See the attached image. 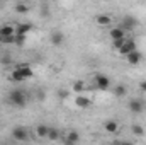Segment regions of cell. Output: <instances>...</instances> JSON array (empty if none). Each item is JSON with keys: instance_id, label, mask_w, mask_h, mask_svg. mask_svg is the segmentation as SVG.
Returning <instances> with one entry per match:
<instances>
[{"instance_id": "cell-1", "label": "cell", "mask_w": 146, "mask_h": 145, "mask_svg": "<svg viewBox=\"0 0 146 145\" xmlns=\"http://www.w3.org/2000/svg\"><path fill=\"white\" fill-rule=\"evenodd\" d=\"M33 75H34V70L29 67V63H19L10 73V80L12 82H24V80L31 79Z\"/></svg>"}, {"instance_id": "cell-2", "label": "cell", "mask_w": 146, "mask_h": 145, "mask_svg": "<svg viewBox=\"0 0 146 145\" xmlns=\"http://www.w3.org/2000/svg\"><path fill=\"white\" fill-rule=\"evenodd\" d=\"M9 103H10L14 108H26V104H27V94H26V91H22V89H14V91H10V94H9Z\"/></svg>"}, {"instance_id": "cell-3", "label": "cell", "mask_w": 146, "mask_h": 145, "mask_svg": "<svg viewBox=\"0 0 146 145\" xmlns=\"http://www.w3.org/2000/svg\"><path fill=\"white\" fill-rule=\"evenodd\" d=\"M134 50H138V46H136V41L133 39V38H126V41H124V44L117 50L122 56H126L127 53H131V51H134Z\"/></svg>"}, {"instance_id": "cell-4", "label": "cell", "mask_w": 146, "mask_h": 145, "mask_svg": "<svg viewBox=\"0 0 146 145\" xmlns=\"http://www.w3.org/2000/svg\"><path fill=\"white\" fill-rule=\"evenodd\" d=\"M95 85H97V89L99 91H107L110 87V80L107 75H104V73H99V75H95Z\"/></svg>"}, {"instance_id": "cell-5", "label": "cell", "mask_w": 146, "mask_h": 145, "mask_svg": "<svg viewBox=\"0 0 146 145\" xmlns=\"http://www.w3.org/2000/svg\"><path fill=\"white\" fill-rule=\"evenodd\" d=\"M12 137H14V140H17V142H26V140L29 138V133H27V130H26L24 126H15V128L12 130Z\"/></svg>"}, {"instance_id": "cell-6", "label": "cell", "mask_w": 146, "mask_h": 145, "mask_svg": "<svg viewBox=\"0 0 146 145\" xmlns=\"http://www.w3.org/2000/svg\"><path fill=\"white\" fill-rule=\"evenodd\" d=\"M138 26V22H136V19L133 17V15H124L122 17V21H121V28L124 29V31H133L134 28Z\"/></svg>"}, {"instance_id": "cell-7", "label": "cell", "mask_w": 146, "mask_h": 145, "mask_svg": "<svg viewBox=\"0 0 146 145\" xmlns=\"http://www.w3.org/2000/svg\"><path fill=\"white\" fill-rule=\"evenodd\" d=\"M126 62H127L129 65L136 67V65H139V63L143 62V55H141L138 50H134V51H131V53H127V55H126Z\"/></svg>"}, {"instance_id": "cell-8", "label": "cell", "mask_w": 146, "mask_h": 145, "mask_svg": "<svg viewBox=\"0 0 146 145\" xmlns=\"http://www.w3.org/2000/svg\"><path fill=\"white\" fill-rule=\"evenodd\" d=\"M129 111L133 114H141L145 111V103L141 99H131L129 101Z\"/></svg>"}, {"instance_id": "cell-9", "label": "cell", "mask_w": 146, "mask_h": 145, "mask_svg": "<svg viewBox=\"0 0 146 145\" xmlns=\"http://www.w3.org/2000/svg\"><path fill=\"white\" fill-rule=\"evenodd\" d=\"M49 41H51L53 46H61L63 41H65V34H63L61 31H53L51 36H49Z\"/></svg>"}, {"instance_id": "cell-10", "label": "cell", "mask_w": 146, "mask_h": 145, "mask_svg": "<svg viewBox=\"0 0 146 145\" xmlns=\"http://www.w3.org/2000/svg\"><path fill=\"white\" fill-rule=\"evenodd\" d=\"M75 104H76L80 109H87V108H90L92 99H90V97H87V96L78 94V96H76V99H75Z\"/></svg>"}, {"instance_id": "cell-11", "label": "cell", "mask_w": 146, "mask_h": 145, "mask_svg": "<svg viewBox=\"0 0 146 145\" xmlns=\"http://www.w3.org/2000/svg\"><path fill=\"white\" fill-rule=\"evenodd\" d=\"M33 29H34V26H33V24L21 22V24L15 28V34H19V36H27V33H31Z\"/></svg>"}, {"instance_id": "cell-12", "label": "cell", "mask_w": 146, "mask_h": 145, "mask_svg": "<svg viewBox=\"0 0 146 145\" xmlns=\"http://www.w3.org/2000/svg\"><path fill=\"white\" fill-rule=\"evenodd\" d=\"M109 36H110L112 41H114V39H121V38H126V31H124L121 26H117V28H112V29H110Z\"/></svg>"}, {"instance_id": "cell-13", "label": "cell", "mask_w": 146, "mask_h": 145, "mask_svg": "<svg viewBox=\"0 0 146 145\" xmlns=\"http://www.w3.org/2000/svg\"><path fill=\"white\" fill-rule=\"evenodd\" d=\"M104 130H106L107 133H117V132H119V125H117V121L109 119V121L104 123Z\"/></svg>"}, {"instance_id": "cell-14", "label": "cell", "mask_w": 146, "mask_h": 145, "mask_svg": "<svg viewBox=\"0 0 146 145\" xmlns=\"http://www.w3.org/2000/svg\"><path fill=\"white\" fill-rule=\"evenodd\" d=\"M95 21H97V24H99V26H104V28L112 24V17L107 15V14H100V15H97V19H95Z\"/></svg>"}, {"instance_id": "cell-15", "label": "cell", "mask_w": 146, "mask_h": 145, "mask_svg": "<svg viewBox=\"0 0 146 145\" xmlns=\"http://www.w3.org/2000/svg\"><path fill=\"white\" fill-rule=\"evenodd\" d=\"M15 34V28L10 24H3L0 26V36H14Z\"/></svg>"}, {"instance_id": "cell-16", "label": "cell", "mask_w": 146, "mask_h": 145, "mask_svg": "<svg viewBox=\"0 0 146 145\" xmlns=\"http://www.w3.org/2000/svg\"><path fill=\"white\" fill-rule=\"evenodd\" d=\"M48 132H49L48 125H37L36 126V135L39 138H48Z\"/></svg>"}, {"instance_id": "cell-17", "label": "cell", "mask_w": 146, "mask_h": 145, "mask_svg": "<svg viewBox=\"0 0 146 145\" xmlns=\"http://www.w3.org/2000/svg\"><path fill=\"white\" fill-rule=\"evenodd\" d=\"M78 140H80V135H78V132H75V130H73V132H68V137L65 138L66 144H76Z\"/></svg>"}, {"instance_id": "cell-18", "label": "cell", "mask_w": 146, "mask_h": 145, "mask_svg": "<svg viewBox=\"0 0 146 145\" xmlns=\"http://www.w3.org/2000/svg\"><path fill=\"white\" fill-rule=\"evenodd\" d=\"M126 94H127V91H126V87H124L122 84H119V85L114 87V96H115V97H124Z\"/></svg>"}, {"instance_id": "cell-19", "label": "cell", "mask_w": 146, "mask_h": 145, "mask_svg": "<svg viewBox=\"0 0 146 145\" xmlns=\"http://www.w3.org/2000/svg\"><path fill=\"white\" fill-rule=\"evenodd\" d=\"M85 91V82H82V80H76V82H73V92H76V94H82Z\"/></svg>"}, {"instance_id": "cell-20", "label": "cell", "mask_w": 146, "mask_h": 145, "mask_svg": "<svg viewBox=\"0 0 146 145\" xmlns=\"http://www.w3.org/2000/svg\"><path fill=\"white\" fill-rule=\"evenodd\" d=\"M131 132H133V135H136V137H143V135H145V128H143L141 125H133V126H131Z\"/></svg>"}, {"instance_id": "cell-21", "label": "cell", "mask_w": 146, "mask_h": 145, "mask_svg": "<svg viewBox=\"0 0 146 145\" xmlns=\"http://www.w3.org/2000/svg\"><path fill=\"white\" fill-rule=\"evenodd\" d=\"M60 138V132L56 128H49L48 132V140H58Z\"/></svg>"}, {"instance_id": "cell-22", "label": "cell", "mask_w": 146, "mask_h": 145, "mask_svg": "<svg viewBox=\"0 0 146 145\" xmlns=\"http://www.w3.org/2000/svg\"><path fill=\"white\" fill-rule=\"evenodd\" d=\"M27 10H29V7H27L26 3H17V5H15V12H17V14H26Z\"/></svg>"}, {"instance_id": "cell-23", "label": "cell", "mask_w": 146, "mask_h": 145, "mask_svg": "<svg viewBox=\"0 0 146 145\" xmlns=\"http://www.w3.org/2000/svg\"><path fill=\"white\" fill-rule=\"evenodd\" d=\"M126 38H127V36H126ZM126 38H121V39H114V41H112V48H114V50H119V48L124 44Z\"/></svg>"}, {"instance_id": "cell-24", "label": "cell", "mask_w": 146, "mask_h": 145, "mask_svg": "<svg viewBox=\"0 0 146 145\" xmlns=\"http://www.w3.org/2000/svg\"><path fill=\"white\" fill-rule=\"evenodd\" d=\"M26 38L27 36H19V34H15V44H17V46H22V44L26 43Z\"/></svg>"}, {"instance_id": "cell-25", "label": "cell", "mask_w": 146, "mask_h": 145, "mask_svg": "<svg viewBox=\"0 0 146 145\" xmlns=\"http://www.w3.org/2000/svg\"><path fill=\"white\" fill-rule=\"evenodd\" d=\"M68 94H70V92H68V91H65V89H61V91L58 92V96H60L61 99H66V97H68Z\"/></svg>"}, {"instance_id": "cell-26", "label": "cell", "mask_w": 146, "mask_h": 145, "mask_svg": "<svg viewBox=\"0 0 146 145\" xmlns=\"http://www.w3.org/2000/svg\"><path fill=\"white\" fill-rule=\"evenodd\" d=\"M139 89H141L143 92H146V80H143V82L139 84Z\"/></svg>"}, {"instance_id": "cell-27", "label": "cell", "mask_w": 146, "mask_h": 145, "mask_svg": "<svg viewBox=\"0 0 146 145\" xmlns=\"http://www.w3.org/2000/svg\"><path fill=\"white\" fill-rule=\"evenodd\" d=\"M0 44H2V36H0Z\"/></svg>"}]
</instances>
